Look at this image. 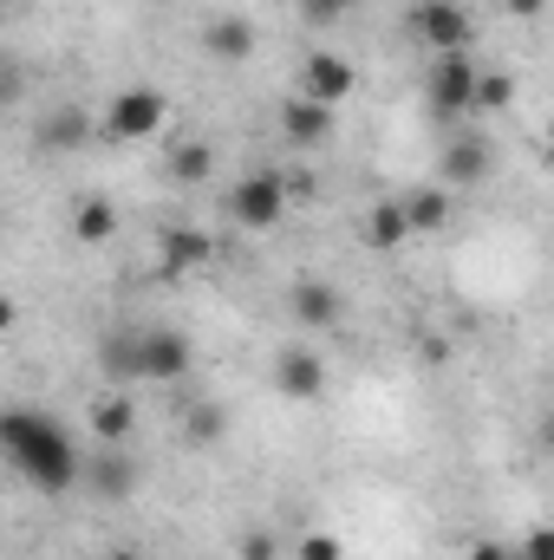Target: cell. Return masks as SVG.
I'll list each match as a JSON object with an SVG mask.
<instances>
[{
	"instance_id": "6da1fadb",
	"label": "cell",
	"mask_w": 554,
	"mask_h": 560,
	"mask_svg": "<svg viewBox=\"0 0 554 560\" xmlns=\"http://www.w3.org/2000/svg\"><path fill=\"white\" fill-rule=\"evenodd\" d=\"M0 450L13 456V469L33 482V489H46V495H66L72 482H79V450H72V436L59 430L53 418H39V411H0Z\"/></svg>"
},
{
	"instance_id": "7a4b0ae2",
	"label": "cell",
	"mask_w": 554,
	"mask_h": 560,
	"mask_svg": "<svg viewBox=\"0 0 554 560\" xmlns=\"http://www.w3.org/2000/svg\"><path fill=\"white\" fill-rule=\"evenodd\" d=\"M287 202H293L287 170H249V176H235V189H229V222L249 229V235H268V229L287 222Z\"/></svg>"
},
{
	"instance_id": "3957f363",
	"label": "cell",
	"mask_w": 554,
	"mask_h": 560,
	"mask_svg": "<svg viewBox=\"0 0 554 560\" xmlns=\"http://www.w3.org/2000/svg\"><path fill=\"white\" fill-rule=\"evenodd\" d=\"M170 125V98L157 92V85H125L112 105H105V118H99V131L112 143H143V138H157Z\"/></svg>"
},
{
	"instance_id": "277c9868",
	"label": "cell",
	"mask_w": 554,
	"mask_h": 560,
	"mask_svg": "<svg viewBox=\"0 0 554 560\" xmlns=\"http://www.w3.org/2000/svg\"><path fill=\"white\" fill-rule=\"evenodd\" d=\"M405 20H412V39H417V46H430L437 59H443V52H470V46H476V20H470V7H463V0H417Z\"/></svg>"
},
{
	"instance_id": "5b68a950",
	"label": "cell",
	"mask_w": 554,
	"mask_h": 560,
	"mask_svg": "<svg viewBox=\"0 0 554 560\" xmlns=\"http://www.w3.org/2000/svg\"><path fill=\"white\" fill-rule=\"evenodd\" d=\"M476 79H483V66H476L470 52H443V59L424 72L430 112H437V118H476Z\"/></svg>"
},
{
	"instance_id": "8992f818",
	"label": "cell",
	"mask_w": 554,
	"mask_h": 560,
	"mask_svg": "<svg viewBox=\"0 0 554 560\" xmlns=\"http://www.w3.org/2000/svg\"><path fill=\"white\" fill-rule=\"evenodd\" d=\"M326 352L313 346V339H293V346H280L275 359V392L287 398V405H313L320 392H326Z\"/></svg>"
},
{
	"instance_id": "52a82bcc",
	"label": "cell",
	"mask_w": 554,
	"mask_h": 560,
	"mask_svg": "<svg viewBox=\"0 0 554 560\" xmlns=\"http://www.w3.org/2000/svg\"><path fill=\"white\" fill-rule=\"evenodd\" d=\"M287 313H293V326L300 332H333L339 326V313H346V300H339V287L320 275H300L287 287Z\"/></svg>"
},
{
	"instance_id": "ba28073f",
	"label": "cell",
	"mask_w": 554,
	"mask_h": 560,
	"mask_svg": "<svg viewBox=\"0 0 554 560\" xmlns=\"http://www.w3.org/2000/svg\"><path fill=\"white\" fill-rule=\"evenodd\" d=\"M359 92V72H353V59H339V52H307L300 59V98H320V105H346Z\"/></svg>"
},
{
	"instance_id": "9c48e42d",
	"label": "cell",
	"mask_w": 554,
	"mask_h": 560,
	"mask_svg": "<svg viewBox=\"0 0 554 560\" xmlns=\"http://www.w3.org/2000/svg\"><path fill=\"white\" fill-rule=\"evenodd\" d=\"M189 365H196V346L176 326H143V385H176L189 378Z\"/></svg>"
},
{
	"instance_id": "30bf717a",
	"label": "cell",
	"mask_w": 554,
	"mask_h": 560,
	"mask_svg": "<svg viewBox=\"0 0 554 560\" xmlns=\"http://www.w3.org/2000/svg\"><path fill=\"white\" fill-rule=\"evenodd\" d=\"M99 372H105V385H143V326L99 339Z\"/></svg>"
},
{
	"instance_id": "8fae6325",
	"label": "cell",
	"mask_w": 554,
	"mask_h": 560,
	"mask_svg": "<svg viewBox=\"0 0 554 560\" xmlns=\"http://www.w3.org/2000/svg\"><path fill=\"white\" fill-rule=\"evenodd\" d=\"M203 52L222 59V66H242V59L255 52V20H249V13H216V20H203Z\"/></svg>"
},
{
	"instance_id": "7c38bea8",
	"label": "cell",
	"mask_w": 554,
	"mask_h": 560,
	"mask_svg": "<svg viewBox=\"0 0 554 560\" xmlns=\"http://www.w3.org/2000/svg\"><path fill=\"white\" fill-rule=\"evenodd\" d=\"M280 138L293 143V150H313V143L333 138V105H320V98H287L280 105Z\"/></svg>"
},
{
	"instance_id": "4fadbf2b",
	"label": "cell",
	"mask_w": 554,
	"mask_h": 560,
	"mask_svg": "<svg viewBox=\"0 0 554 560\" xmlns=\"http://www.w3.org/2000/svg\"><path fill=\"white\" fill-rule=\"evenodd\" d=\"M489 163H496V156H489V143L483 138H450L443 143V156H437V176H443L450 189H476V183L489 176Z\"/></svg>"
},
{
	"instance_id": "5bb4252c",
	"label": "cell",
	"mask_w": 554,
	"mask_h": 560,
	"mask_svg": "<svg viewBox=\"0 0 554 560\" xmlns=\"http://www.w3.org/2000/svg\"><path fill=\"white\" fill-rule=\"evenodd\" d=\"M359 242H366L372 255H399V248L412 242V215H405V202H372L366 222H359Z\"/></svg>"
},
{
	"instance_id": "9a60e30c",
	"label": "cell",
	"mask_w": 554,
	"mask_h": 560,
	"mask_svg": "<svg viewBox=\"0 0 554 560\" xmlns=\"http://www.w3.org/2000/svg\"><path fill=\"white\" fill-rule=\"evenodd\" d=\"M92 436H99V450H125L131 443V430H138V411H131V398L125 392H105V398H92Z\"/></svg>"
},
{
	"instance_id": "2e32d148",
	"label": "cell",
	"mask_w": 554,
	"mask_h": 560,
	"mask_svg": "<svg viewBox=\"0 0 554 560\" xmlns=\"http://www.w3.org/2000/svg\"><path fill=\"white\" fill-rule=\"evenodd\" d=\"M216 261V242L203 229H170L163 235V275H189V268H209Z\"/></svg>"
},
{
	"instance_id": "e0dca14e",
	"label": "cell",
	"mask_w": 554,
	"mask_h": 560,
	"mask_svg": "<svg viewBox=\"0 0 554 560\" xmlns=\"http://www.w3.org/2000/svg\"><path fill=\"white\" fill-rule=\"evenodd\" d=\"M112 235H118V209H112L105 196H85V202L72 209V242H79V248H105Z\"/></svg>"
},
{
	"instance_id": "ac0fdd59",
	"label": "cell",
	"mask_w": 554,
	"mask_h": 560,
	"mask_svg": "<svg viewBox=\"0 0 554 560\" xmlns=\"http://www.w3.org/2000/svg\"><path fill=\"white\" fill-rule=\"evenodd\" d=\"M131 489H138V463H131L125 450H99V463H92V495L125 502Z\"/></svg>"
},
{
	"instance_id": "d6986e66",
	"label": "cell",
	"mask_w": 554,
	"mask_h": 560,
	"mask_svg": "<svg viewBox=\"0 0 554 560\" xmlns=\"http://www.w3.org/2000/svg\"><path fill=\"white\" fill-rule=\"evenodd\" d=\"M405 202V215H412V235H437L443 222H450V189L443 183H424L412 196H399Z\"/></svg>"
},
{
	"instance_id": "ffe728a7",
	"label": "cell",
	"mask_w": 554,
	"mask_h": 560,
	"mask_svg": "<svg viewBox=\"0 0 554 560\" xmlns=\"http://www.w3.org/2000/svg\"><path fill=\"white\" fill-rule=\"evenodd\" d=\"M209 170H216V150H209V143H183V150L170 156V183H183V189H189V183H209Z\"/></svg>"
},
{
	"instance_id": "44dd1931",
	"label": "cell",
	"mask_w": 554,
	"mask_h": 560,
	"mask_svg": "<svg viewBox=\"0 0 554 560\" xmlns=\"http://www.w3.org/2000/svg\"><path fill=\"white\" fill-rule=\"evenodd\" d=\"M183 436H189L196 450H209V443H222V436H229V411H222V405H196V411L183 418Z\"/></svg>"
},
{
	"instance_id": "7402d4cb",
	"label": "cell",
	"mask_w": 554,
	"mask_h": 560,
	"mask_svg": "<svg viewBox=\"0 0 554 560\" xmlns=\"http://www.w3.org/2000/svg\"><path fill=\"white\" fill-rule=\"evenodd\" d=\"M39 138L53 143V150H79V143L92 138V125H85V112H53Z\"/></svg>"
},
{
	"instance_id": "603a6c76",
	"label": "cell",
	"mask_w": 554,
	"mask_h": 560,
	"mask_svg": "<svg viewBox=\"0 0 554 560\" xmlns=\"http://www.w3.org/2000/svg\"><path fill=\"white\" fill-rule=\"evenodd\" d=\"M516 105V79L509 72H483L476 79V112H509Z\"/></svg>"
},
{
	"instance_id": "cb8c5ba5",
	"label": "cell",
	"mask_w": 554,
	"mask_h": 560,
	"mask_svg": "<svg viewBox=\"0 0 554 560\" xmlns=\"http://www.w3.org/2000/svg\"><path fill=\"white\" fill-rule=\"evenodd\" d=\"M293 560H346V541H339V535H326V528H313V535H300V541H293Z\"/></svg>"
},
{
	"instance_id": "d4e9b609",
	"label": "cell",
	"mask_w": 554,
	"mask_h": 560,
	"mask_svg": "<svg viewBox=\"0 0 554 560\" xmlns=\"http://www.w3.org/2000/svg\"><path fill=\"white\" fill-rule=\"evenodd\" d=\"M353 13V0H300V20L307 26H339Z\"/></svg>"
},
{
	"instance_id": "484cf974",
	"label": "cell",
	"mask_w": 554,
	"mask_h": 560,
	"mask_svg": "<svg viewBox=\"0 0 554 560\" xmlns=\"http://www.w3.org/2000/svg\"><path fill=\"white\" fill-rule=\"evenodd\" d=\"M242 560H280V541L268 528H255V535H242Z\"/></svg>"
},
{
	"instance_id": "4316f807",
	"label": "cell",
	"mask_w": 554,
	"mask_h": 560,
	"mask_svg": "<svg viewBox=\"0 0 554 560\" xmlns=\"http://www.w3.org/2000/svg\"><path fill=\"white\" fill-rule=\"evenodd\" d=\"M516 560H554V528H529L522 535V555Z\"/></svg>"
},
{
	"instance_id": "83f0119b",
	"label": "cell",
	"mask_w": 554,
	"mask_h": 560,
	"mask_svg": "<svg viewBox=\"0 0 554 560\" xmlns=\"http://www.w3.org/2000/svg\"><path fill=\"white\" fill-rule=\"evenodd\" d=\"M463 560H516V555H509L503 541H476V548H470V555H463Z\"/></svg>"
},
{
	"instance_id": "f1b7e54d",
	"label": "cell",
	"mask_w": 554,
	"mask_h": 560,
	"mask_svg": "<svg viewBox=\"0 0 554 560\" xmlns=\"http://www.w3.org/2000/svg\"><path fill=\"white\" fill-rule=\"evenodd\" d=\"M503 7H509V13H516V20H535V13H542V7H549V0H503Z\"/></svg>"
},
{
	"instance_id": "f546056e",
	"label": "cell",
	"mask_w": 554,
	"mask_h": 560,
	"mask_svg": "<svg viewBox=\"0 0 554 560\" xmlns=\"http://www.w3.org/2000/svg\"><path fill=\"white\" fill-rule=\"evenodd\" d=\"M105 560H143V555H131V548H118V555H105Z\"/></svg>"
}]
</instances>
